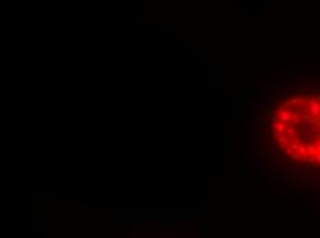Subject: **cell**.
Returning a JSON list of instances; mask_svg holds the SVG:
<instances>
[{
    "instance_id": "6da1fadb",
    "label": "cell",
    "mask_w": 320,
    "mask_h": 238,
    "mask_svg": "<svg viewBox=\"0 0 320 238\" xmlns=\"http://www.w3.org/2000/svg\"><path fill=\"white\" fill-rule=\"evenodd\" d=\"M272 136L297 162L320 165V95H301L269 112Z\"/></svg>"
}]
</instances>
